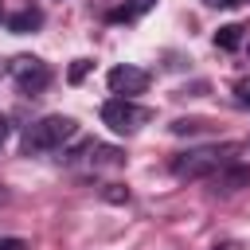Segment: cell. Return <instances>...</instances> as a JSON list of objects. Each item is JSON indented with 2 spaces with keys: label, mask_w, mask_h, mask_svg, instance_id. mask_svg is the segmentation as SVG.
Returning a JSON list of instances; mask_svg holds the SVG:
<instances>
[{
  "label": "cell",
  "mask_w": 250,
  "mask_h": 250,
  "mask_svg": "<svg viewBox=\"0 0 250 250\" xmlns=\"http://www.w3.org/2000/svg\"><path fill=\"white\" fill-rule=\"evenodd\" d=\"M105 82H109V90H113L117 98H137V94L148 90V70L125 62V66H113V70L105 74Z\"/></svg>",
  "instance_id": "cell-5"
},
{
  "label": "cell",
  "mask_w": 250,
  "mask_h": 250,
  "mask_svg": "<svg viewBox=\"0 0 250 250\" xmlns=\"http://www.w3.org/2000/svg\"><path fill=\"white\" fill-rule=\"evenodd\" d=\"M39 23H43V12H39V8H23V12H16V16L8 20V31L27 35V31H35Z\"/></svg>",
  "instance_id": "cell-7"
},
{
  "label": "cell",
  "mask_w": 250,
  "mask_h": 250,
  "mask_svg": "<svg viewBox=\"0 0 250 250\" xmlns=\"http://www.w3.org/2000/svg\"><path fill=\"white\" fill-rule=\"evenodd\" d=\"M152 4H156V0H129V4H125V8H117V12L109 16V20H133V16H141V12H148Z\"/></svg>",
  "instance_id": "cell-9"
},
{
  "label": "cell",
  "mask_w": 250,
  "mask_h": 250,
  "mask_svg": "<svg viewBox=\"0 0 250 250\" xmlns=\"http://www.w3.org/2000/svg\"><path fill=\"white\" fill-rule=\"evenodd\" d=\"M199 129H207V121H199V117H180V121H172V133H176V137L199 133Z\"/></svg>",
  "instance_id": "cell-10"
},
{
  "label": "cell",
  "mask_w": 250,
  "mask_h": 250,
  "mask_svg": "<svg viewBox=\"0 0 250 250\" xmlns=\"http://www.w3.org/2000/svg\"><path fill=\"white\" fill-rule=\"evenodd\" d=\"M74 137H78V121H74V117H66V113H47V117H39L35 125H27L20 148H23V156H43V152L62 148V145L74 141Z\"/></svg>",
  "instance_id": "cell-1"
},
{
  "label": "cell",
  "mask_w": 250,
  "mask_h": 250,
  "mask_svg": "<svg viewBox=\"0 0 250 250\" xmlns=\"http://www.w3.org/2000/svg\"><path fill=\"white\" fill-rule=\"evenodd\" d=\"M86 70H90V62H86V59H78V62L70 66V82H82V78H86Z\"/></svg>",
  "instance_id": "cell-12"
},
{
  "label": "cell",
  "mask_w": 250,
  "mask_h": 250,
  "mask_svg": "<svg viewBox=\"0 0 250 250\" xmlns=\"http://www.w3.org/2000/svg\"><path fill=\"white\" fill-rule=\"evenodd\" d=\"M12 78H16V86H20L23 94H39V90L51 82V70H47V62H39V59H31V55H20V59L12 62Z\"/></svg>",
  "instance_id": "cell-4"
},
{
  "label": "cell",
  "mask_w": 250,
  "mask_h": 250,
  "mask_svg": "<svg viewBox=\"0 0 250 250\" xmlns=\"http://www.w3.org/2000/svg\"><path fill=\"white\" fill-rule=\"evenodd\" d=\"M211 180V191H219V195H230V191H242V188H250V168L246 164H234V160H227L219 172H211L207 176Z\"/></svg>",
  "instance_id": "cell-6"
},
{
  "label": "cell",
  "mask_w": 250,
  "mask_h": 250,
  "mask_svg": "<svg viewBox=\"0 0 250 250\" xmlns=\"http://www.w3.org/2000/svg\"><path fill=\"white\" fill-rule=\"evenodd\" d=\"M238 43H242V27H238V23H227V27H219V31H215V47L234 51Z\"/></svg>",
  "instance_id": "cell-8"
},
{
  "label": "cell",
  "mask_w": 250,
  "mask_h": 250,
  "mask_svg": "<svg viewBox=\"0 0 250 250\" xmlns=\"http://www.w3.org/2000/svg\"><path fill=\"white\" fill-rule=\"evenodd\" d=\"M230 160V145H203V148H188L172 160V172L180 180H199V176H211L219 172L223 164Z\"/></svg>",
  "instance_id": "cell-2"
},
{
  "label": "cell",
  "mask_w": 250,
  "mask_h": 250,
  "mask_svg": "<svg viewBox=\"0 0 250 250\" xmlns=\"http://www.w3.org/2000/svg\"><path fill=\"white\" fill-rule=\"evenodd\" d=\"M207 8H234V4H242V0H203Z\"/></svg>",
  "instance_id": "cell-15"
},
{
  "label": "cell",
  "mask_w": 250,
  "mask_h": 250,
  "mask_svg": "<svg viewBox=\"0 0 250 250\" xmlns=\"http://www.w3.org/2000/svg\"><path fill=\"white\" fill-rule=\"evenodd\" d=\"M0 250H23V238H0Z\"/></svg>",
  "instance_id": "cell-13"
},
{
  "label": "cell",
  "mask_w": 250,
  "mask_h": 250,
  "mask_svg": "<svg viewBox=\"0 0 250 250\" xmlns=\"http://www.w3.org/2000/svg\"><path fill=\"white\" fill-rule=\"evenodd\" d=\"M0 16H4V4H0Z\"/></svg>",
  "instance_id": "cell-16"
},
{
  "label": "cell",
  "mask_w": 250,
  "mask_h": 250,
  "mask_svg": "<svg viewBox=\"0 0 250 250\" xmlns=\"http://www.w3.org/2000/svg\"><path fill=\"white\" fill-rule=\"evenodd\" d=\"M234 98H238L242 105H250V78H238V82H234Z\"/></svg>",
  "instance_id": "cell-11"
},
{
  "label": "cell",
  "mask_w": 250,
  "mask_h": 250,
  "mask_svg": "<svg viewBox=\"0 0 250 250\" xmlns=\"http://www.w3.org/2000/svg\"><path fill=\"white\" fill-rule=\"evenodd\" d=\"M102 121L113 129V133H137L141 125H148L152 121V109L148 105H137L133 98H109L105 105H102Z\"/></svg>",
  "instance_id": "cell-3"
},
{
  "label": "cell",
  "mask_w": 250,
  "mask_h": 250,
  "mask_svg": "<svg viewBox=\"0 0 250 250\" xmlns=\"http://www.w3.org/2000/svg\"><path fill=\"white\" fill-rule=\"evenodd\" d=\"M8 133H12V121L0 113V148H4V141H8Z\"/></svg>",
  "instance_id": "cell-14"
}]
</instances>
